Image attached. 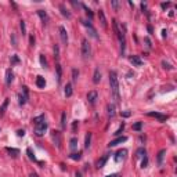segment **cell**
Returning a JSON list of instances; mask_svg holds the SVG:
<instances>
[{
  "label": "cell",
  "instance_id": "1",
  "mask_svg": "<svg viewBox=\"0 0 177 177\" xmlns=\"http://www.w3.org/2000/svg\"><path fill=\"white\" fill-rule=\"evenodd\" d=\"M109 86H111V91L116 103L121 101V94H119V80H118V75L115 71L109 72Z\"/></svg>",
  "mask_w": 177,
  "mask_h": 177
},
{
  "label": "cell",
  "instance_id": "2",
  "mask_svg": "<svg viewBox=\"0 0 177 177\" xmlns=\"http://www.w3.org/2000/svg\"><path fill=\"white\" fill-rule=\"evenodd\" d=\"M112 26H113V30H115V33H116L118 39L121 40V44L126 43L125 42V26H122V29H121L119 28V22L116 20H112Z\"/></svg>",
  "mask_w": 177,
  "mask_h": 177
},
{
  "label": "cell",
  "instance_id": "3",
  "mask_svg": "<svg viewBox=\"0 0 177 177\" xmlns=\"http://www.w3.org/2000/svg\"><path fill=\"white\" fill-rule=\"evenodd\" d=\"M47 127H48V125H47L46 121H43L40 123H36V125H35V134H36L37 137H42L44 133H46Z\"/></svg>",
  "mask_w": 177,
  "mask_h": 177
},
{
  "label": "cell",
  "instance_id": "4",
  "mask_svg": "<svg viewBox=\"0 0 177 177\" xmlns=\"http://www.w3.org/2000/svg\"><path fill=\"white\" fill-rule=\"evenodd\" d=\"M90 54H91L90 43H88L87 39H83V40H82V55H83V58H88Z\"/></svg>",
  "mask_w": 177,
  "mask_h": 177
},
{
  "label": "cell",
  "instance_id": "5",
  "mask_svg": "<svg viewBox=\"0 0 177 177\" xmlns=\"http://www.w3.org/2000/svg\"><path fill=\"white\" fill-rule=\"evenodd\" d=\"M82 24L87 28V30H88V33L91 35L94 39H98V35H97V30H96V28L93 26V24H91V21H87V20H82Z\"/></svg>",
  "mask_w": 177,
  "mask_h": 177
},
{
  "label": "cell",
  "instance_id": "6",
  "mask_svg": "<svg viewBox=\"0 0 177 177\" xmlns=\"http://www.w3.org/2000/svg\"><path fill=\"white\" fill-rule=\"evenodd\" d=\"M28 94H29L28 87H26V86H22V93L18 96V98H20V105H24L26 101H28Z\"/></svg>",
  "mask_w": 177,
  "mask_h": 177
},
{
  "label": "cell",
  "instance_id": "7",
  "mask_svg": "<svg viewBox=\"0 0 177 177\" xmlns=\"http://www.w3.org/2000/svg\"><path fill=\"white\" fill-rule=\"evenodd\" d=\"M147 115H148V116H151V118H156L159 122H166L167 119H169L167 115H163V113H159V112H148Z\"/></svg>",
  "mask_w": 177,
  "mask_h": 177
},
{
  "label": "cell",
  "instance_id": "8",
  "mask_svg": "<svg viewBox=\"0 0 177 177\" xmlns=\"http://www.w3.org/2000/svg\"><path fill=\"white\" fill-rule=\"evenodd\" d=\"M97 100H98V94H97V91H96V90L88 91V94H87V101H88V104L94 105V104L97 103Z\"/></svg>",
  "mask_w": 177,
  "mask_h": 177
},
{
  "label": "cell",
  "instance_id": "9",
  "mask_svg": "<svg viewBox=\"0 0 177 177\" xmlns=\"http://www.w3.org/2000/svg\"><path fill=\"white\" fill-rule=\"evenodd\" d=\"M51 137H53L54 144H55L58 148H61V133L57 131V130H53V131H51Z\"/></svg>",
  "mask_w": 177,
  "mask_h": 177
},
{
  "label": "cell",
  "instance_id": "10",
  "mask_svg": "<svg viewBox=\"0 0 177 177\" xmlns=\"http://www.w3.org/2000/svg\"><path fill=\"white\" fill-rule=\"evenodd\" d=\"M58 32H60L61 40H62V43L66 46V44H68V33H66V29L61 25V26H58Z\"/></svg>",
  "mask_w": 177,
  "mask_h": 177
},
{
  "label": "cell",
  "instance_id": "11",
  "mask_svg": "<svg viewBox=\"0 0 177 177\" xmlns=\"http://www.w3.org/2000/svg\"><path fill=\"white\" fill-rule=\"evenodd\" d=\"M126 154L127 151L126 149H121V151H118L116 155H115V162L119 163V162H122V161H125V158H126Z\"/></svg>",
  "mask_w": 177,
  "mask_h": 177
},
{
  "label": "cell",
  "instance_id": "12",
  "mask_svg": "<svg viewBox=\"0 0 177 177\" xmlns=\"http://www.w3.org/2000/svg\"><path fill=\"white\" fill-rule=\"evenodd\" d=\"M98 20H100L101 26H103L104 29H107V28H108V24H107V18H105V14H104V11H103V10H100V11H98Z\"/></svg>",
  "mask_w": 177,
  "mask_h": 177
},
{
  "label": "cell",
  "instance_id": "13",
  "mask_svg": "<svg viewBox=\"0 0 177 177\" xmlns=\"http://www.w3.org/2000/svg\"><path fill=\"white\" fill-rule=\"evenodd\" d=\"M125 141H127V137H126V136H121V137H118V138L112 140L108 145H109V147H115V145L122 144V143H125Z\"/></svg>",
  "mask_w": 177,
  "mask_h": 177
},
{
  "label": "cell",
  "instance_id": "14",
  "mask_svg": "<svg viewBox=\"0 0 177 177\" xmlns=\"http://www.w3.org/2000/svg\"><path fill=\"white\" fill-rule=\"evenodd\" d=\"M130 62L134 66H141V65H143V61H141V58L138 55H131L130 57Z\"/></svg>",
  "mask_w": 177,
  "mask_h": 177
},
{
  "label": "cell",
  "instance_id": "15",
  "mask_svg": "<svg viewBox=\"0 0 177 177\" xmlns=\"http://www.w3.org/2000/svg\"><path fill=\"white\" fill-rule=\"evenodd\" d=\"M100 80H101V72H100V68H96L94 75H93V82H94L96 85H98Z\"/></svg>",
  "mask_w": 177,
  "mask_h": 177
},
{
  "label": "cell",
  "instance_id": "16",
  "mask_svg": "<svg viewBox=\"0 0 177 177\" xmlns=\"http://www.w3.org/2000/svg\"><path fill=\"white\" fill-rule=\"evenodd\" d=\"M64 93H65V97H71L73 94V90H72V83H66L65 88H64Z\"/></svg>",
  "mask_w": 177,
  "mask_h": 177
},
{
  "label": "cell",
  "instance_id": "17",
  "mask_svg": "<svg viewBox=\"0 0 177 177\" xmlns=\"http://www.w3.org/2000/svg\"><path fill=\"white\" fill-rule=\"evenodd\" d=\"M37 15L40 17V20L44 22V24H47V22H48V15H47V12L44 10H37Z\"/></svg>",
  "mask_w": 177,
  "mask_h": 177
},
{
  "label": "cell",
  "instance_id": "18",
  "mask_svg": "<svg viewBox=\"0 0 177 177\" xmlns=\"http://www.w3.org/2000/svg\"><path fill=\"white\" fill-rule=\"evenodd\" d=\"M12 79H14V73H12V71L7 69V72H6V83H7V85H11Z\"/></svg>",
  "mask_w": 177,
  "mask_h": 177
},
{
  "label": "cell",
  "instance_id": "19",
  "mask_svg": "<svg viewBox=\"0 0 177 177\" xmlns=\"http://www.w3.org/2000/svg\"><path fill=\"white\" fill-rule=\"evenodd\" d=\"M55 71H57V82L61 83V79H62V68H61L60 64L55 65Z\"/></svg>",
  "mask_w": 177,
  "mask_h": 177
},
{
  "label": "cell",
  "instance_id": "20",
  "mask_svg": "<svg viewBox=\"0 0 177 177\" xmlns=\"http://www.w3.org/2000/svg\"><path fill=\"white\" fill-rule=\"evenodd\" d=\"M108 158H109V154H107V155H104L103 158L100 159L98 162H97V167H98V169H101V167H104V165H105V162L108 161Z\"/></svg>",
  "mask_w": 177,
  "mask_h": 177
},
{
  "label": "cell",
  "instance_id": "21",
  "mask_svg": "<svg viewBox=\"0 0 177 177\" xmlns=\"http://www.w3.org/2000/svg\"><path fill=\"white\" fill-rule=\"evenodd\" d=\"M6 151H7L8 154H10L12 158H17V156L20 155V149H17V148H10V147H7V148H6Z\"/></svg>",
  "mask_w": 177,
  "mask_h": 177
},
{
  "label": "cell",
  "instance_id": "22",
  "mask_svg": "<svg viewBox=\"0 0 177 177\" xmlns=\"http://www.w3.org/2000/svg\"><path fill=\"white\" fill-rule=\"evenodd\" d=\"M36 86L39 88H44V86H46V80H44L43 76H37L36 78Z\"/></svg>",
  "mask_w": 177,
  "mask_h": 177
},
{
  "label": "cell",
  "instance_id": "23",
  "mask_svg": "<svg viewBox=\"0 0 177 177\" xmlns=\"http://www.w3.org/2000/svg\"><path fill=\"white\" fill-rule=\"evenodd\" d=\"M107 109H108V116L113 118L115 116V104H108Z\"/></svg>",
  "mask_w": 177,
  "mask_h": 177
},
{
  "label": "cell",
  "instance_id": "24",
  "mask_svg": "<svg viewBox=\"0 0 177 177\" xmlns=\"http://www.w3.org/2000/svg\"><path fill=\"white\" fill-rule=\"evenodd\" d=\"M60 10H61V14H62L64 17H66V18H71V17H72V15H71V12L65 8L64 4H61V6H60Z\"/></svg>",
  "mask_w": 177,
  "mask_h": 177
},
{
  "label": "cell",
  "instance_id": "25",
  "mask_svg": "<svg viewBox=\"0 0 177 177\" xmlns=\"http://www.w3.org/2000/svg\"><path fill=\"white\" fill-rule=\"evenodd\" d=\"M69 147H71V149H76L78 148V138H76V137H72V138H71Z\"/></svg>",
  "mask_w": 177,
  "mask_h": 177
},
{
  "label": "cell",
  "instance_id": "26",
  "mask_svg": "<svg viewBox=\"0 0 177 177\" xmlns=\"http://www.w3.org/2000/svg\"><path fill=\"white\" fill-rule=\"evenodd\" d=\"M165 154H166V149H161V151H159V154H158V165H159V166L162 165V161H163Z\"/></svg>",
  "mask_w": 177,
  "mask_h": 177
},
{
  "label": "cell",
  "instance_id": "27",
  "mask_svg": "<svg viewBox=\"0 0 177 177\" xmlns=\"http://www.w3.org/2000/svg\"><path fill=\"white\" fill-rule=\"evenodd\" d=\"M90 143H91V133L88 131L86 134V140H85V148L88 149V147H90Z\"/></svg>",
  "mask_w": 177,
  "mask_h": 177
},
{
  "label": "cell",
  "instance_id": "28",
  "mask_svg": "<svg viewBox=\"0 0 177 177\" xmlns=\"http://www.w3.org/2000/svg\"><path fill=\"white\" fill-rule=\"evenodd\" d=\"M69 156H71V159H73V161H80L82 159V152H73V154H71Z\"/></svg>",
  "mask_w": 177,
  "mask_h": 177
},
{
  "label": "cell",
  "instance_id": "29",
  "mask_svg": "<svg viewBox=\"0 0 177 177\" xmlns=\"http://www.w3.org/2000/svg\"><path fill=\"white\" fill-rule=\"evenodd\" d=\"M7 105H8V98H6V100H4L3 105H2V107H0V116H3V115H4V111H6Z\"/></svg>",
  "mask_w": 177,
  "mask_h": 177
},
{
  "label": "cell",
  "instance_id": "30",
  "mask_svg": "<svg viewBox=\"0 0 177 177\" xmlns=\"http://www.w3.org/2000/svg\"><path fill=\"white\" fill-rule=\"evenodd\" d=\"M82 8H85V11H86V14H87V17H88V18H90V20H93V17H94V14H93V11L90 10V8H88V7H86L85 4H82Z\"/></svg>",
  "mask_w": 177,
  "mask_h": 177
},
{
  "label": "cell",
  "instance_id": "31",
  "mask_svg": "<svg viewBox=\"0 0 177 177\" xmlns=\"http://www.w3.org/2000/svg\"><path fill=\"white\" fill-rule=\"evenodd\" d=\"M61 127L62 129L66 127V112H62V115H61Z\"/></svg>",
  "mask_w": 177,
  "mask_h": 177
},
{
  "label": "cell",
  "instance_id": "32",
  "mask_svg": "<svg viewBox=\"0 0 177 177\" xmlns=\"http://www.w3.org/2000/svg\"><path fill=\"white\" fill-rule=\"evenodd\" d=\"M111 7H113V10L118 11L119 7H121V3H119L118 0H111Z\"/></svg>",
  "mask_w": 177,
  "mask_h": 177
},
{
  "label": "cell",
  "instance_id": "33",
  "mask_svg": "<svg viewBox=\"0 0 177 177\" xmlns=\"http://www.w3.org/2000/svg\"><path fill=\"white\" fill-rule=\"evenodd\" d=\"M11 44H12V47H18V40H17V35L15 33H11Z\"/></svg>",
  "mask_w": 177,
  "mask_h": 177
},
{
  "label": "cell",
  "instance_id": "34",
  "mask_svg": "<svg viewBox=\"0 0 177 177\" xmlns=\"http://www.w3.org/2000/svg\"><path fill=\"white\" fill-rule=\"evenodd\" d=\"M43 121H46V119H44V115H40V116H37V118H33V119H32L33 125H36V123H40V122H43Z\"/></svg>",
  "mask_w": 177,
  "mask_h": 177
},
{
  "label": "cell",
  "instance_id": "35",
  "mask_svg": "<svg viewBox=\"0 0 177 177\" xmlns=\"http://www.w3.org/2000/svg\"><path fill=\"white\" fill-rule=\"evenodd\" d=\"M20 28H21L22 35H26V26H25V21H24V20L20 21Z\"/></svg>",
  "mask_w": 177,
  "mask_h": 177
},
{
  "label": "cell",
  "instance_id": "36",
  "mask_svg": "<svg viewBox=\"0 0 177 177\" xmlns=\"http://www.w3.org/2000/svg\"><path fill=\"white\" fill-rule=\"evenodd\" d=\"M54 58L55 60L60 58V47H58V44H54Z\"/></svg>",
  "mask_w": 177,
  "mask_h": 177
},
{
  "label": "cell",
  "instance_id": "37",
  "mask_svg": "<svg viewBox=\"0 0 177 177\" xmlns=\"http://www.w3.org/2000/svg\"><path fill=\"white\" fill-rule=\"evenodd\" d=\"M141 127H143V122H137V123H134V125H133V130L140 131Z\"/></svg>",
  "mask_w": 177,
  "mask_h": 177
},
{
  "label": "cell",
  "instance_id": "38",
  "mask_svg": "<svg viewBox=\"0 0 177 177\" xmlns=\"http://www.w3.org/2000/svg\"><path fill=\"white\" fill-rule=\"evenodd\" d=\"M26 154H28L29 159H32V161H35V162H36V156H35V154L32 152V149H30V148H28V149H26Z\"/></svg>",
  "mask_w": 177,
  "mask_h": 177
},
{
  "label": "cell",
  "instance_id": "39",
  "mask_svg": "<svg viewBox=\"0 0 177 177\" xmlns=\"http://www.w3.org/2000/svg\"><path fill=\"white\" fill-rule=\"evenodd\" d=\"M123 130H125V123H122V125H121V126H119V129H118L116 131H115V133H113V134H115V136H121V134H122V131H123Z\"/></svg>",
  "mask_w": 177,
  "mask_h": 177
},
{
  "label": "cell",
  "instance_id": "40",
  "mask_svg": "<svg viewBox=\"0 0 177 177\" xmlns=\"http://www.w3.org/2000/svg\"><path fill=\"white\" fill-rule=\"evenodd\" d=\"M78 76H79V71H78V69H73V71H72V80L76 82V80H78Z\"/></svg>",
  "mask_w": 177,
  "mask_h": 177
},
{
  "label": "cell",
  "instance_id": "41",
  "mask_svg": "<svg viewBox=\"0 0 177 177\" xmlns=\"http://www.w3.org/2000/svg\"><path fill=\"white\" fill-rule=\"evenodd\" d=\"M40 64H42V66H43V68H46V66H47V61H46V57H44L43 54H40Z\"/></svg>",
  "mask_w": 177,
  "mask_h": 177
},
{
  "label": "cell",
  "instance_id": "42",
  "mask_svg": "<svg viewBox=\"0 0 177 177\" xmlns=\"http://www.w3.org/2000/svg\"><path fill=\"white\" fill-rule=\"evenodd\" d=\"M145 154H147V152H145V149H144V148H140L138 151H137V158L145 156Z\"/></svg>",
  "mask_w": 177,
  "mask_h": 177
},
{
  "label": "cell",
  "instance_id": "43",
  "mask_svg": "<svg viewBox=\"0 0 177 177\" xmlns=\"http://www.w3.org/2000/svg\"><path fill=\"white\" fill-rule=\"evenodd\" d=\"M162 66H163V68H165V69H173V66H172L169 62H166V61H162Z\"/></svg>",
  "mask_w": 177,
  "mask_h": 177
},
{
  "label": "cell",
  "instance_id": "44",
  "mask_svg": "<svg viewBox=\"0 0 177 177\" xmlns=\"http://www.w3.org/2000/svg\"><path fill=\"white\" fill-rule=\"evenodd\" d=\"M11 64H20L18 55H11Z\"/></svg>",
  "mask_w": 177,
  "mask_h": 177
},
{
  "label": "cell",
  "instance_id": "45",
  "mask_svg": "<svg viewBox=\"0 0 177 177\" xmlns=\"http://www.w3.org/2000/svg\"><path fill=\"white\" fill-rule=\"evenodd\" d=\"M147 165H148V158H147V155L144 156V159H143V162H141V167H147Z\"/></svg>",
  "mask_w": 177,
  "mask_h": 177
},
{
  "label": "cell",
  "instance_id": "46",
  "mask_svg": "<svg viewBox=\"0 0 177 177\" xmlns=\"http://www.w3.org/2000/svg\"><path fill=\"white\" fill-rule=\"evenodd\" d=\"M78 123H79V121H75V122L72 123V131H73V133H76V129H78Z\"/></svg>",
  "mask_w": 177,
  "mask_h": 177
},
{
  "label": "cell",
  "instance_id": "47",
  "mask_svg": "<svg viewBox=\"0 0 177 177\" xmlns=\"http://www.w3.org/2000/svg\"><path fill=\"white\" fill-rule=\"evenodd\" d=\"M144 40H145V43H147V47H148V48H151V47H152V44H151V40H149V37H145Z\"/></svg>",
  "mask_w": 177,
  "mask_h": 177
},
{
  "label": "cell",
  "instance_id": "48",
  "mask_svg": "<svg viewBox=\"0 0 177 177\" xmlns=\"http://www.w3.org/2000/svg\"><path fill=\"white\" fill-rule=\"evenodd\" d=\"M170 4H172L170 2H167V3H162V4H161V7L163 8V10H165V8H167V7H170Z\"/></svg>",
  "mask_w": 177,
  "mask_h": 177
},
{
  "label": "cell",
  "instance_id": "49",
  "mask_svg": "<svg viewBox=\"0 0 177 177\" xmlns=\"http://www.w3.org/2000/svg\"><path fill=\"white\" fill-rule=\"evenodd\" d=\"M29 43H30V46H35V36L33 35H30V37H29Z\"/></svg>",
  "mask_w": 177,
  "mask_h": 177
},
{
  "label": "cell",
  "instance_id": "50",
  "mask_svg": "<svg viewBox=\"0 0 177 177\" xmlns=\"http://www.w3.org/2000/svg\"><path fill=\"white\" fill-rule=\"evenodd\" d=\"M140 7H141V10H143V12H145V14L148 12V11H147V6H145L144 3H141V4H140Z\"/></svg>",
  "mask_w": 177,
  "mask_h": 177
},
{
  "label": "cell",
  "instance_id": "51",
  "mask_svg": "<svg viewBox=\"0 0 177 177\" xmlns=\"http://www.w3.org/2000/svg\"><path fill=\"white\" fill-rule=\"evenodd\" d=\"M130 115H131V112H129V111H127V112H122V116L123 118H129Z\"/></svg>",
  "mask_w": 177,
  "mask_h": 177
},
{
  "label": "cell",
  "instance_id": "52",
  "mask_svg": "<svg viewBox=\"0 0 177 177\" xmlns=\"http://www.w3.org/2000/svg\"><path fill=\"white\" fill-rule=\"evenodd\" d=\"M17 134H18L20 137H24L25 136V131L24 130H18V131H17Z\"/></svg>",
  "mask_w": 177,
  "mask_h": 177
},
{
  "label": "cell",
  "instance_id": "53",
  "mask_svg": "<svg viewBox=\"0 0 177 177\" xmlns=\"http://www.w3.org/2000/svg\"><path fill=\"white\" fill-rule=\"evenodd\" d=\"M29 177H39V176H37L36 173H35V172H32V173L29 174Z\"/></svg>",
  "mask_w": 177,
  "mask_h": 177
},
{
  "label": "cell",
  "instance_id": "54",
  "mask_svg": "<svg viewBox=\"0 0 177 177\" xmlns=\"http://www.w3.org/2000/svg\"><path fill=\"white\" fill-rule=\"evenodd\" d=\"M166 35H167L166 29H163V30H162V36H163V37H166Z\"/></svg>",
  "mask_w": 177,
  "mask_h": 177
},
{
  "label": "cell",
  "instance_id": "55",
  "mask_svg": "<svg viewBox=\"0 0 177 177\" xmlns=\"http://www.w3.org/2000/svg\"><path fill=\"white\" fill-rule=\"evenodd\" d=\"M107 177H121L119 174H111V176H107Z\"/></svg>",
  "mask_w": 177,
  "mask_h": 177
},
{
  "label": "cell",
  "instance_id": "56",
  "mask_svg": "<svg viewBox=\"0 0 177 177\" xmlns=\"http://www.w3.org/2000/svg\"><path fill=\"white\" fill-rule=\"evenodd\" d=\"M76 177H82V174L79 173V172H76Z\"/></svg>",
  "mask_w": 177,
  "mask_h": 177
}]
</instances>
